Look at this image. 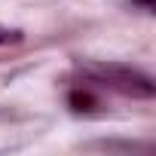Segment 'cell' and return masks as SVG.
I'll use <instances>...</instances> for the list:
<instances>
[{
    "label": "cell",
    "instance_id": "6da1fadb",
    "mask_svg": "<svg viewBox=\"0 0 156 156\" xmlns=\"http://www.w3.org/2000/svg\"><path fill=\"white\" fill-rule=\"evenodd\" d=\"M83 73L92 83L107 86V89L129 95V98H153L156 95V83L132 64H104V61L101 64H83Z\"/></svg>",
    "mask_w": 156,
    "mask_h": 156
},
{
    "label": "cell",
    "instance_id": "7a4b0ae2",
    "mask_svg": "<svg viewBox=\"0 0 156 156\" xmlns=\"http://www.w3.org/2000/svg\"><path fill=\"white\" fill-rule=\"evenodd\" d=\"M67 101H70V107H73L76 113H83V110L89 113V110L98 104V98H95L92 92H86V89H73V92L67 95Z\"/></svg>",
    "mask_w": 156,
    "mask_h": 156
},
{
    "label": "cell",
    "instance_id": "3957f363",
    "mask_svg": "<svg viewBox=\"0 0 156 156\" xmlns=\"http://www.w3.org/2000/svg\"><path fill=\"white\" fill-rule=\"evenodd\" d=\"M19 40V31H9V28H0V46H6V43H16Z\"/></svg>",
    "mask_w": 156,
    "mask_h": 156
},
{
    "label": "cell",
    "instance_id": "277c9868",
    "mask_svg": "<svg viewBox=\"0 0 156 156\" xmlns=\"http://www.w3.org/2000/svg\"><path fill=\"white\" fill-rule=\"evenodd\" d=\"M135 3H141L147 12H153V6H156V0H135Z\"/></svg>",
    "mask_w": 156,
    "mask_h": 156
}]
</instances>
